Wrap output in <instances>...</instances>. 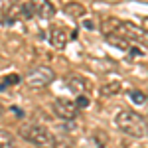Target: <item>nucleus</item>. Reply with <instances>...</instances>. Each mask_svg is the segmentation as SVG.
I'll return each mask as SVG.
<instances>
[{
  "label": "nucleus",
  "instance_id": "nucleus-9",
  "mask_svg": "<svg viewBox=\"0 0 148 148\" xmlns=\"http://www.w3.org/2000/svg\"><path fill=\"white\" fill-rule=\"evenodd\" d=\"M0 148H18L16 146V138L8 130H0Z\"/></svg>",
  "mask_w": 148,
  "mask_h": 148
},
{
  "label": "nucleus",
  "instance_id": "nucleus-13",
  "mask_svg": "<svg viewBox=\"0 0 148 148\" xmlns=\"http://www.w3.org/2000/svg\"><path fill=\"white\" fill-rule=\"evenodd\" d=\"M18 81H20V77H18L16 73H12V75H8V77H4V79H2V83H0V91L8 89L10 85H16Z\"/></svg>",
  "mask_w": 148,
  "mask_h": 148
},
{
  "label": "nucleus",
  "instance_id": "nucleus-6",
  "mask_svg": "<svg viewBox=\"0 0 148 148\" xmlns=\"http://www.w3.org/2000/svg\"><path fill=\"white\" fill-rule=\"evenodd\" d=\"M65 83H67L69 89H71L73 93H77V95H85L87 87H89L87 79H85V77H81V75H75V73H73V75H67Z\"/></svg>",
  "mask_w": 148,
  "mask_h": 148
},
{
  "label": "nucleus",
  "instance_id": "nucleus-19",
  "mask_svg": "<svg viewBox=\"0 0 148 148\" xmlns=\"http://www.w3.org/2000/svg\"><path fill=\"white\" fill-rule=\"evenodd\" d=\"M2 113H4V107H2V105H0V116H2Z\"/></svg>",
  "mask_w": 148,
  "mask_h": 148
},
{
  "label": "nucleus",
  "instance_id": "nucleus-1",
  "mask_svg": "<svg viewBox=\"0 0 148 148\" xmlns=\"http://www.w3.org/2000/svg\"><path fill=\"white\" fill-rule=\"evenodd\" d=\"M116 126L128 134L132 138H144L148 136V123L144 116H140L138 113H132V111H121L114 119Z\"/></svg>",
  "mask_w": 148,
  "mask_h": 148
},
{
  "label": "nucleus",
  "instance_id": "nucleus-2",
  "mask_svg": "<svg viewBox=\"0 0 148 148\" xmlns=\"http://www.w3.org/2000/svg\"><path fill=\"white\" fill-rule=\"evenodd\" d=\"M20 136L28 142H32L38 148H53L56 136L42 125H26L20 128Z\"/></svg>",
  "mask_w": 148,
  "mask_h": 148
},
{
  "label": "nucleus",
  "instance_id": "nucleus-15",
  "mask_svg": "<svg viewBox=\"0 0 148 148\" xmlns=\"http://www.w3.org/2000/svg\"><path fill=\"white\" fill-rule=\"evenodd\" d=\"M53 148H71V138L69 136H56Z\"/></svg>",
  "mask_w": 148,
  "mask_h": 148
},
{
  "label": "nucleus",
  "instance_id": "nucleus-4",
  "mask_svg": "<svg viewBox=\"0 0 148 148\" xmlns=\"http://www.w3.org/2000/svg\"><path fill=\"white\" fill-rule=\"evenodd\" d=\"M53 79H56L53 69L47 67V65H40V67L32 69V71L26 75L24 83H26L30 89H44V87H47Z\"/></svg>",
  "mask_w": 148,
  "mask_h": 148
},
{
  "label": "nucleus",
  "instance_id": "nucleus-14",
  "mask_svg": "<svg viewBox=\"0 0 148 148\" xmlns=\"http://www.w3.org/2000/svg\"><path fill=\"white\" fill-rule=\"evenodd\" d=\"M83 148H105V144L101 142V138L97 136H89L87 140H85V144H83Z\"/></svg>",
  "mask_w": 148,
  "mask_h": 148
},
{
  "label": "nucleus",
  "instance_id": "nucleus-10",
  "mask_svg": "<svg viewBox=\"0 0 148 148\" xmlns=\"http://www.w3.org/2000/svg\"><path fill=\"white\" fill-rule=\"evenodd\" d=\"M119 91H121V83H119V81H111V83H107V85L101 87V95H105V97L116 95Z\"/></svg>",
  "mask_w": 148,
  "mask_h": 148
},
{
  "label": "nucleus",
  "instance_id": "nucleus-3",
  "mask_svg": "<svg viewBox=\"0 0 148 148\" xmlns=\"http://www.w3.org/2000/svg\"><path fill=\"white\" fill-rule=\"evenodd\" d=\"M111 34L123 38L128 44H142V46H148V32L144 28H140L132 22H116L114 24V32Z\"/></svg>",
  "mask_w": 148,
  "mask_h": 148
},
{
  "label": "nucleus",
  "instance_id": "nucleus-18",
  "mask_svg": "<svg viewBox=\"0 0 148 148\" xmlns=\"http://www.w3.org/2000/svg\"><path fill=\"white\" fill-rule=\"evenodd\" d=\"M65 12L67 14H83V6H79V4H69V6H65Z\"/></svg>",
  "mask_w": 148,
  "mask_h": 148
},
{
  "label": "nucleus",
  "instance_id": "nucleus-7",
  "mask_svg": "<svg viewBox=\"0 0 148 148\" xmlns=\"http://www.w3.org/2000/svg\"><path fill=\"white\" fill-rule=\"evenodd\" d=\"M49 44L56 47V49H63L67 44V34L61 30V28H53L49 32Z\"/></svg>",
  "mask_w": 148,
  "mask_h": 148
},
{
  "label": "nucleus",
  "instance_id": "nucleus-8",
  "mask_svg": "<svg viewBox=\"0 0 148 148\" xmlns=\"http://www.w3.org/2000/svg\"><path fill=\"white\" fill-rule=\"evenodd\" d=\"M53 14H56V6L51 2H40L38 4V16L40 18L49 20V18H53Z\"/></svg>",
  "mask_w": 148,
  "mask_h": 148
},
{
  "label": "nucleus",
  "instance_id": "nucleus-11",
  "mask_svg": "<svg viewBox=\"0 0 148 148\" xmlns=\"http://www.w3.org/2000/svg\"><path fill=\"white\" fill-rule=\"evenodd\" d=\"M107 42L113 44V46H119L121 49H130V44L128 42H125L123 38H119V36H114V34H107Z\"/></svg>",
  "mask_w": 148,
  "mask_h": 148
},
{
  "label": "nucleus",
  "instance_id": "nucleus-17",
  "mask_svg": "<svg viewBox=\"0 0 148 148\" xmlns=\"http://www.w3.org/2000/svg\"><path fill=\"white\" fill-rule=\"evenodd\" d=\"M75 105H77V109H87V107H89V97H87V95H79L77 101H75Z\"/></svg>",
  "mask_w": 148,
  "mask_h": 148
},
{
  "label": "nucleus",
  "instance_id": "nucleus-16",
  "mask_svg": "<svg viewBox=\"0 0 148 148\" xmlns=\"http://www.w3.org/2000/svg\"><path fill=\"white\" fill-rule=\"evenodd\" d=\"M128 97L136 103V105H142V103L146 101V95H144L142 91H130V95H128Z\"/></svg>",
  "mask_w": 148,
  "mask_h": 148
},
{
  "label": "nucleus",
  "instance_id": "nucleus-5",
  "mask_svg": "<svg viewBox=\"0 0 148 148\" xmlns=\"http://www.w3.org/2000/svg\"><path fill=\"white\" fill-rule=\"evenodd\" d=\"M53 111L63 121H73L77 116V113H79L75 101H69L67 97H57L56 101H53Z\"/></svg>",
  "mask_w": 148,
  "mask_h": 148
},
{
  "label": "nucleus",
  "instance_id": "nucleus-12",
  "mask_svg": "<svg viewBox=\"0 0 148 148\" xmlns=\"http://www.w3.org/2000/svg\"><path fill=\"white\" fill-rule=\"evenodd\" d=\"M22 14L26 18L38 16V4H36V2H26V4H22Z\"/></svg>",
  "mask_w": 148,
  "mask_h": 148
}]
</instances>
